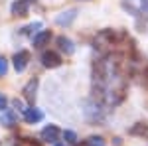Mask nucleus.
<instances>
[{
    "instance_id": "nucleus-13",
    "label": "nucleus",
    "mask_w": 148,
    "mask_h": 146,
    "mask_svg": "<svg viewBox=\"0 0 148 146\" xmlns=\"http://www.w3.org/2000/svg\"><path fill=\"white\" fill-rule=\"evenodd\" d=\"M6 71H8V61H6L4 57H0V77L6 75Z\"/></svg>"
},
{
    "instance_id": "nucleus-3",
    "label": "nucleus",
    "mask_w": 148,
    "mask_h": 146,
    "mask_svg": "<svg viewBox=\"0 0 148 146\" xmlns=\"http://www.w3.org/2000/svg\"><path fill=\"white\" fill-rule=\"evenodd\" d=\"M59 128H57L56 124H49V126H46L44 130H42V138L46 140V142H57V138H59Z\"/></svg>"
},
{
    "instance_id": "nucleus-11",
    "label": "nucleus",
    "mask_w": 148,
    "mask_h": 146,
    "mask_svg": "<svg viewBox=\"0 0 148 146\" xmlns=\"http://www.w3.org/2000/svg\"><path fill=\"white\" fill-rule=\"evenodd\" d=\"M63 138L67 140L69 144H75V142H77V134L71 132V130H65V132H63Z\"/></svg>"
},
{
    "instance_id": "nucleus-6",
    "label": "nucleus",
    "mask_w": 148,
    "mask_h": 146,
    "mask_svg": "<svg viewBox=\"0 0 148 146\" xmlns=\"http://www.w3.org/2000/svg\"><path fill=\"white\" fill-rule=\"evenodd\" d=\"M24 119L28 123H40L44 119V112L40 111V109H26L24 111Z\"/></svg>"
},
{
    "instance_id": "nucleus-1",
    "label": "nucleus",
    "mask_w": 148,
    "mask_h": 146,
    "mask_svg": "<svg viewBox=\"0 0 148 146\" xmlns=\"http://www.w3.org/2000/svg\"><path fill=\"white\" fill-rule=\"evenodd\" d=\"M42 63H44V67H59L61 65V57L57 56L56 51H44V56H42Z\"/></svg>"
},
{
    "instance_id": "nucleus-7",
    "label": "nucleus",
    "mask_w": 148,
    "mask_h": 146,
    "mask_svg": "<svg viewBox=\"0 0 148 146\" xmlns=\"http://www.w3.org/2000/svg\"><path fill=\"white\" fill-rule=\"evenodd\" d=\"M49 40H51V32L44 30V32L34 36V47H44L46 44H49Z\"/></svg>"
},
{
    "instance_id": "nucleus-14",
    "label": "nucleus",
    "mask_w": 148,
    "mask_h": 146,
    "mask_svg": "<svg viewBox=\"0 0 148 146\" xmlns=\"http://www.w3.org/2000/svg\"><path fill=\"white\" fill-rule=\"evenodd\" d=\"M130 132H132V134H138V132H148V128L144 126V124H140V126H134Z\"/></svg>"
},
{
    "instance_id": "nucleus-10",
    "label": "nucleus",
    "mask_w": 148,
    "mask_h": 146,
    "mask_svg": "<svg viewBox=\"0 0 148 146\" xmlns=\"http://www.w3.org/2000/svg\"><path fill=\"white\" fill-rule=\"evenodd\" d=\"M85 146H105V140L101 136H91V138L85 140Z\"/></svg>"
},
{
    "instance_id": "nucleus-16",
    "label": "nucleus",
    "mask_w": 148,
    "mask_h": 146,
    "mask_svg": "<svg viewBox=\"0 0 148 146\" xmlns=\"http://www.w3.org/2000/svg\"><path fill=\"white\" fill-rule=\"evenodd\" d=\"M56 146H61V144H56Z\"/></svg>"
},
{
    "instance_id": "nucleus-4",
    "label": "nucleus",
    "mask_w": 148,
    "mask_h": 146,
    "mask_svg": "<svg viewBox=\"0 0 148 146\" xmlns=\"http://www.w3.org/2000/svg\"><path fill=\"white\" fill-rule=\"evenodd\" d=\"M75 18H77V10H67V12H61L56 18V22L59 24V26H69Z\"/></svg>"
},
{
    "instance_id": "nucleus-12",
    "label": "nucleus",
    "mask_w": 148,
    "mask_h": 146,
    "mask_svg": "<svg viewBox=\"0 0 148 146\" xmlns=\"http://www.w3.org/2000/svg\"><path fill=\"white\" fill-rule=\"evenodd\" d=\"M2 124H6V126H12V124H14V114H12V112H6V114L2 117Z\"/></svg>"
},
{
    "instance_id": "nucleus-2",
    "label": "nucleus",
    "mask_w": 148,
    "mask_h": 146,
    "mask_svg": "<svg viewBox=\"0 0 148 146\" xmlns=\"http://www.w3.org/2000/svg\"><path fill=\"white\" fill-rule=\"evenodd\" d=\"M28 61H30V53L28 51H18L16 56H14V67H16V71L18 73H22L24 69L28 67Z\"/></svg>"
},
{
    "instance_id": "nucleus-5",
    "label": "nucleus",
    "mask_w": 148,
    "mask_h": 146,
    "mask_svg": "<svg viewBox=\"0 0 148 146\" xmlns=\"http://www.w3.org/2000/svg\"><path fill=\"white\" fill-rule=\"evenodd\" d=\"M30 2H32V0H16V2L12 4V14H16V16H26Z\"/></svg>"
},
{
    "instance_id": "nucleus-8",
    "label": "nucleus",
    "mask_w": 148,
    "mask_h": 146,
    "mask_svg": "<svg viewBox=\"0 0 148 146\" xmlns=\"http://www.w3.org/2000/svg\"><path fill=\"white\" fill-rule=\"evenodd\" d=\"M57 44H59V49H61V51H65L67 56H71V53L75 51L73 42H71L69 38H65V36H59V38H57Z\"/></svg>"
},
{
    "instance_id": "nucleus-9",
    "label": "nucleus",
    "mask_w": 148,
    "mask_h": 146,
    "mask_svg": "<svg viewBox=\"0 0 148 146\" xmlns=\"http://www.w3.org/2000/svg\"><path fill=\"white\" fill-rule=\"evenodd\" d=\"M36 89H38V79H32V81H28V85L24 87V97H26L28 101H34Z\"/></svg>"
},
{
    "instance_id": "nucleus-15",
    "label": "nucleus",
    "mask_w": 148,
    "mask_h": 146,
    "mask_svg": "<svg viewBox=\"0 0 148 146\" xmlns=\"http://www.w3.org/2000/svg\"><path fill=\"white\" fill-rule=\"evenodd\" d=\"M6 103H8V99H6V97L0 93V109H4V107H6Z\"/></svg>"
}]
</instances>
